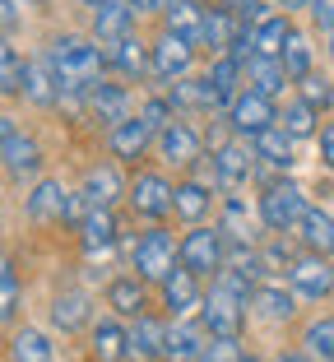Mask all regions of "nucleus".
Here are the masks:
<instances>
[{
    "label": "nucleus",
    "instance_id": "nucleus-19",
    "mask_svg": "<svg viewBox=\"0 0 334 362\" xmlns=\"http://www.w3.org/2000/svg\"><path fill=\"white\" fill-rule=\"evenodd\" d=\"M23 98L28 103H37V107H52V103H61V79H56V65L47 61H28V79H23Z\"/></svg>",
    "mask_w": 334,
    "mask_h": 362
},
{
    "label": "nucleus",
    "instance_id": "nucleus-20",
    "mask_svg": "<svg viewBox=\"0 0 334 362\" xmlns=\"http://www.w3.org/2000/svg\"><path fill=\"white\" fill-rule=\"evenodd\" d=\"M79 237H84V251H88V256H97V251H107V246L117 242V218H112L107 204H93V209L84 214Z\"/></svg>",
    "mask_w": 334,
    "mask_h": 362
},
{
    "label": "nucleus",
    "instance_id": "nucleus-38",
    "mask_svg": "<svg viewBox=\"0 0 334 362\" xmlns=\"http://www.w3.org/2000/svg\"><path fill=\"white\" fill-rule=\"evenodd\" d=\"M302 344H306V353H311V358L334 362V320L330 316H325V320H311V325H306V334H302Z\"/></svg>",
    "mask_w": 334,
    "mask_h": 362
},
{
    "label": "nucleus",
    "instance_id": "nucleus-4",
    "mask_svg": "<svg viewBox=\"0 0 334 362\" xmlns=\"http://www.w3.org/2000/svg\"><path fill=\"white\" fill-rule=\"evenodd\" d=\"M200 320H205L209 334H232V339H237L241 325H246V298H241L237 288H227V284L214 279L205 307H200Z\"/></svg>",
    "mask_w": 334,
    "mask_h": 362
},
{
    "label": "nucleus",
    "instance_id": "nucleus-17",
    "mask_svg": "<svg viewBox=\"0 0 334 362\" xmlns=\"http://www.w3.org/2000/svg\"><path fill=\"white\" fill-rule=\"evenodd\" d=\"M153 135H158V130H153L144 117H126L121 126H112V153L126 158V163H135V158H144V149H149Z\"/></svg>",
    "mask_w": 334,
    "mask_h": 362
},
{
    "label": "nucleus",
    "instance_id": "nucleus-5",
    "mask_svg": "<svg viewBox=\"0 0 334 362\" xmlns=\"http://www.w3.org/2000/svg\"><path fill=\"white\" fill-rule=\"evenodd\" d=\"M288 279H292V293H297V298L321 302V298H330V288H334V265H330V256L311 251V256L288 265Z\"/></svg>",
    "mask_w": 334,
    "mask_h": 362
},
{
    "label": "nucleus",
    "instance_id": "nucleus-10",
    "mask_svg": "<svg viewBox=\"0 0 334 362\" xmlns=\"http://www.w3.org/2000/svg\"><path fill=\"white\" fill-rule=\"evenodd\" d=\"M172 200H177V186H167L158 172H144L130 186V209L144 214V218H162V214L172 209Z\"/></svg>",
    "mask_w": 334,
    "mask_h": 362
},
{
    "label": "nucleus",
    "instance_id": "nucleus-31",
    "mask_svg": "<svg viewBox=\"0 0 334 362\" xmlns=\"http://www.w3.org/2000/svg\"><path fill=\"white\" fill-rule=\"evenodd\" d=\"M302 242H306V251L334 256V218L325 209H306V218H302Z\"/></svg>",
    "mask_w": 334,
    "mask_h": 362
},
{
    "label": "nucleus",
    "instance_id": "nucleus-23",
    "mask_svg": "<svg viewBox=\"0 0 334 362\" xmlns=\"http://www.w3.org/2000/svg\"><path fill=\"white\" fill-rule=\"evenodd\" d=\"M162 23L167 33H181L200 47V28H205V10L195 5V0H167V10H162Z\"/></svg>",
    "mask_w": 334,
    "mask_h": 362
},
{
    "label": "nucleus",
    "instance_id": "nucleus-6",
    "mask_svg": "<svg viewBox=\"0 0 334 362\" xmlns=\"http://www.w3.org/2000/svg\"><path fill=\"white\" fill-rule=\"evenodd\" d=\"M227 251H223V228H195L181 242V265L195 274H209V269H223Z\"/></svg>",
    "mask_w": 334,
    "mask_h": 362
},
{
    "label": "nucleus",
    "instance_id": "nucleus-51",
    "mask_svg": "<svg viewBox=\"0 0 334 362\" xmlns=\"http://www.w3.org/2000/svg\"><path fill=\"white\" fill-rule=\"evenodd\" d=\"M283 10H302V5H311V0H279Z\"/></svg>",
    "mask_w": 334,
    "mask_h": 362
},
{
    "label": "nucleus",
    "instance_id": "nucleus-35",
    "mask_svg": "<svg viewBox=\"0 0 334 362\" xmlns=\"http://www.w3.org/2000/svg\"><path fill=\"white\" fill-rule=\"evenodd\" d=\"M10 362H56V353L42 330H19L10 339Z\"/></svg>",
    "mask_w": 334,
    "mask_h": 362
},
{
    "label": "nucleus",
    "instance_id": "nucleus-34",
    "mask_svg": "<svg viewBox=\"0 0 334 362\" xmlns=\"http://www.w3.org/2000/svg\"><path fill=\"white\" fill-rule=\"evenodd\" d=\"M107 307L117 311V316H144V284H135V279H117V284L107 288Z\"/></svg>",
    "mask_w": 334,
    "mask_h": 362
},
{
    "label": "nucleus",
    "instance_id": "nucleus-41",
    "mask_svg": "<svg viewBox=\"0 0 334 362\" xmlns=\"http://www.w3.org/2000/svg\"><path fill=\"white\" fill-rule=\"evenodd\" d=\"M283 130H288L292 139H302V135H311L316 130V107L306 103V98H297V103L283 112Z\"/></svg>",
    "mask_w": 334,
    "mask_h": 362
},
{
    "label": "nucleus",
    "instance_id": "nucleus-2",
    "mask_svg": "<svg viewBox=\"0 0 334 362\" xmlns=\"http://www.w3.org/2000/svg\"><path fill=\"white\" fill-rule=\"evenodd\" d=\"M177 265H181V242H172L167 228H149V233L135 242V274H140V279L162 284Z\"/></svg>",
    "mask_w": 334,
    "mask_h": 362
},
{
    "label": "nucleus",
    "instance_id": "nucleus-28",
    "mask_svg": "<svg viewBox=\"0 0 334 362\" xmlns=\"http://www.w3.org/2000/svg\"><path fill=\"white\" fill-rule=\"evenodd\" d=\"M121 191H126V186H121L117 168H88L84 186H79V195H84L88 204H107V209H112V200H117Z\"/></svg>",
    "mask_w": 334,
    "mask_h": 362
},
{
    "label": "nucleus",
    "instance_id": "nucleus-52",
    "mask_svg": "<svg viewBox=\"0 0 334 362\" xmlns=\"http://www.w3.org/2000/svg\"><path fill=\"white\" fill-rule=\"evenodd\" d=\"M325 52H330V56H334V28H330V33H325Z\"/></svg>",
    "mask_w": 334,
    "mask_h": 362
},
{
    "label": "nucleus",
    "instance_id": "nucleus-54",
    "mask_svg": "<svg viewBox=\"0 0 334 362\" xmlns=\"http://www.w3.org/2000/svg\"><path fill=\"white\" fill-rule=\"evenodd\" d=\"M23 5H47V0H23Z\"/></svg>",
    "mask_w": 334,
    "mask_h": 362
},
{
    "label": "nucleus",
    "instance_id": "nucleus-27",
    "mask_svg": "<svg viewBox=\"0 0 334 362\" xmlns=\"http://www.w3.org/2000/svg\"><path fill=\"white\" fill-rule=\"evenodd\" d=\"M241 75H246V65H241L237 56H218V61L209 65V84H214V93H218V107L237 103V79Z\"/></svg>",
    "mask_w": 334,
    "mask_h": 362
},
{
    "label": "nucleus",
    "instance_id": "nucleus-1",
    "mask_svg": "<svg viewBox=\"0 0 334 362\" xmlns=\"http://www.w3.org/2000/svg\"><path fill=\"white\" fill-rule=\"evenodd\" d=\"M47 61L56 65V79H61V98H79L97 84L102 65H107V52H97L88 37H56L47 47Z\"/></svg>",
    "mask_w": 334,
    "mask_h": 362
},
{
    "label": "nucleus",
    "instance_id": "nucleus-45",
    "mask_svg": "<svg viewBox=\"0 0 334 362\" xmlns=\"http://www.w3.org/2000/svg\"><path fill=\"white\" fill-rule=\"evenodd\" d=\"M223 5L237 14V19H256V23H265V5H260V0H223Z\"/></svg>",
    "mask_w": 334,
    "mask_h": 362
},
{
    "label": "nucleus",
    "instance_id": "nucleus-43",
    "mask_svg": "<svg viewBox=\"0 0 334 362\" xmlns=\"http://www.w3.org/2000/svg\"><path fill=\"white\" fill-rule=\"evenodd\" d=\"M297 88H302V98H306L311 107H330V103H334V84H330L325 75H316V70L297 79Z\"/></svg>",
    "mask_w": 334,
    "mask_h": 362
},
{
    "label": "nucleus",
    "instance_id": "nucleus-49",
    "mask_svg": "<svg viewBox=\"0 0 334 362\" xmlns=\"http://www.w3.org/2000/svg\"><path fill=\"white\" fill-rule=\"evenodd\" d=\"M14 23H19V0H5V33H14Z\"/></svg>",
    "mask_w": 334,
    "mask_h": 362
},
{
    "label": "nucleus",
    "instance_id": "nucleus-13",
    "mask_svg": "<svg viewBox=\"0 0 334 362\" xmlns=\"http://www.w3.org/2000/svg\"><path fill=\"white\" fill-rule=\"evenodd\" d=\"M84 98H88L93 121H102V126H121V121L130 117V93H126V84H107V79H97Z\"/></svg>",
    "mask_w": 334,
    "mask_h": 362
},
{
    "label": "nucleus",
    "instance_id": "nucleus-7",
    "mask_svg": "<svg viewBox=\"0 0 334 362\" xmlns=\"http://www.w3.org/2000/svg\"><path fill=\"white\" fill-rule=\"evenodd\" d=\"M227 121H232V130H237V135H251V139H256L260 130H270L279 117H274L270 93H260V88H246V93H237V103L227 107Z\"/></svg>",
    "mask_w": 334,
    "mask_h": 362
},
{
    "label": "nucleus",
    "instance_id": "nucleus-22",
    "mask_svg": "<svg viewBox=\"0 0 334 362\" xmlns=\"http://www.w3.org/2000/svg\"><path fill=\"white\" fill-rule=\"evenodd\" d=\"M172 209L181 214L186 223H200V218H209V209H214V191H209L205 181H181Z\"/></svg>",
    "mask_w": 334,
    "mask_h": 362
},
{
    "label": "nucleus",
    "instance_id": "nucleus-53",
    "mask_svg": "<svg viewBox=\"0 0 334 362\" xmlns=\"http://www.w3.org/2000/svg\"><path fill=\"white\" fill-rule=\"evenodd\" d=\"M84 5H88V10H97V5H102V0H84Z\"/></svg>",
    "mask_w": 334,
    "mask_h": 362
},
{
    "label": "nucleus",
    "instance_id": "nucleus-15",
    "mask_svg": "<svg viewBox=\"0 0 334 362\" xmlns=\"http://www.w3.org/2000/svg\"><path fill=\"white\" fill-rule=\"evenodd\" d=\"M200 130H191L186 121H172L167 130H158V153L167 163H177V168H186V163H195L200 158Z\"/></svg>",
    "mask_w": 334,
    "mask_h": 362
},
{
    "label": "nucleus",
    "instance_id": "nucleus-50",
    "mask_svg": "<svg viewBox=\"0 0 334 362\" xmlns=\"http://www.w3.org/2000/svg\"><path fill=\"white\" fill-rule=\"evenodd\" d=\"M274 362H316V358H311V353H279Z\"/></svg>",
    "mask_w": 334,
    "mask_h": 362
},
{
    "label": "nucleus",
    "instance_id": "nucleus-33",
    "mask_svg": "<svg viewBox=\"0 0 334 362\" xmlns=\"http://www.w3.org/2000/svg\"><path fill=\"white\" fill-rule=\"evenodd\" d=\"M288 37H292V23H288V14H274V19L256 23V56H283Z\"/></svg>",
    "mask_w": 334,
    "mask_h": 362
},
{
    "label": "nucleus",
    "instance_id": "nucleus-11",
    "mask_svg": "<svg viewBox=\"0 0 334 362\" xmlns=\"http://www.w3.org/2000/svg\"><path fill=\"white\" fill-rule=\"evenodd\" d=\"M162 358L167 362H200L205 358V320L195 325V320L177 316L167 325V339H162Z\"/></svg>",
    "mask_w": 334,
    "mask_h": 362
},
{
    "label": "nucleus",
    "instance_id": "nucleus-26",
    "mask_svg": "<svg viewBox=\"0 0 334 362\" xmlns=\"http://www.w3.org/2000/svg\"><path fill=\"white\" fill-rule=\"evenodd\" d=\"M52 325L61 334H75L88 325V293H61L52 302Z\"/></svg>",
    "mask_w": 334,
    "mask_h": 362
},
{
    "label": "nucleus",
    "instance_id": "nucleus-29",
    "mask_svg": "<svg viewBox=\"0 0 334 362\" xmlns=\"http://www.w3.org/2000/svg\"><path fill=\"white\" fill-rule=\"evenodd\" d=\"M237 14L227 10V5H218V10H205V28H200V42L214 47V52H223V47H232V37H237Z\"/></svg>",
    "mask_w": 334,
    "mask_h": 362
},
{
    "label": "nucleus",
    "instance_id": "nucleus-42",
    "mask_svg": "<svg viewBox=\"0 0 334 362\" xmlns=\"http://www.w3.org/2000/svg\"><path fill=\"white\" fill-rule=\"evenodd\" d=\"M0 316L5 320L19 316V274H14V260H5V269H0Z\"/></svg>",
    "mask_w": 334,
    "mask_h": 362
},
{
    "label": "nucleus",
    "instance_id": "nucleus-40",
    "mask_svg": "<svg viewBox=\"0 0 334 362\" xmlns=\"http://www.w3.org/2000/svg\"><path fill=\"white\" fill-rule=\"evenodd\" d=\"M283 65H288L292 79L311 75V42H306L302 33H292V37H288V47H283Z\"/></svg>",
    "mask_w": 334,
    "mask_h": 362
},
{
    "label": "nucleus",
    "instance_id": "nucleus-36",
    "mask_svg": "<svg viewBox=\"0 0 334 362\" xmlns=\"http://www.w3.org/2000/svg\"><path fill=\"white\" fill-rule=\"evenodd\" d=\"M256 307H260V316L265 320H288L292 311V293L283 284H265V288H256Z\"/></svg>",
    "mask_w": 334,
    "mask_h": 362
},
{
    "label": "nucleus",
    "instance_id": "nucleus-37",
    "mask_svg": "<svg viewBox=\"0 0 334 362\" xmlns=\"http://www.w3.org/2000/svg\"><path fill=\"white\" fill-rule=\"evenodd\" d=\"M23 79H28V65L19 61V47L5 42L0 47V88L14 98V93H23Z\"/></svg>",
    "mask_w": 334,
    "mask_h": 362
},
{
    "label": "nucleus",
    "instance_id": "nucleus-14",
    "mask_svg": "<svg viewBox=\"0 0 334 362\" xmlns=\"http://www.w3.org/2000/svg\"><path fill=\"white\" fill-rule=\"evenodd\" d=\"M23 209H28L32 223H61L65 214H70V191H65L61 181H37Z\"/></svg>",
    "mask_w": 334,
    "mask_h": 362
},
{
    "label": "nucleus",
    "instance_id": "nucleus-47",
    "mask_svg": "<svg viewBox=\"0 0 334 362\" xmlns=\"http://www.w3.org/2000/svg\"><path fill=\"white\" fill-rule=\"evenodd\" d=\"M321 158H325V168L334 172V121L321 130Z\"/></svg>",
    "mask_w": 334,
    "mask_h": 362
},
{
    "label": "nucleus",
    "instance_id": "nucleus-12",
    "mask_svg": "<svg viewBox=\"0 0 334 362\" xmlns=\"http://www.w3.org/2000/svg\"><path fill=\"white\" fill-rule=\"evenodd\" d=\"M162 302H167V311L172 316H191V311L205 307V298H200V274L186 265H177L172 274L162 279Z\"/></svg>",
    "mask_w": 334,
    "mask_h": 362
},
{
    "label": "nucleus",
    "instance_id": "nucleus-8",
    "mask_svg": "<svg viewBox=\"0 0 334 362\" xmlns=\"http://www.w3.org/2000/svg\"><path fill=\"white\" fill-rule=\"evenodd\" d=\"M153 52V75L158 79H186V70H191V61H195V42L191 37H181V33H167L162 28V37L149 47Z\"/></svg>",
    "mask_w": 334,
    "mask_h": 362
},
{
    "label": "nucleus",
    "instance_id": "nucleus-32",
    "mask_svg": "<svg viewBox=\"0 0 334 362\" xmlns=\"http://www.w3.org/2000/svg\"><path fill=\"white\" fill-rule=\"evenodd\" d=\"M256 153L270 163V168H288V163H292V135L283 126L260 130V135H256Z\"/></svg>",
    "mask_w": 334,
    "mask_h": 362
},
{
    "label": "nucleus",
    "instance_id": "nucleus-56",
    "mask_svg": "<svg viewBox=\"0 0 334 362\" xmlns=\"http://www.w3.org/2000/svg\"><path fill=\"white\" fill-rule=\"evenodd\" d=\"M200 362H209V358H200Z\"/></svg>",
    "mask_w": 334,
    "mask_h": 362
},
{
    "label": "nucleus",
    "instance_id": "nucleus-24",
    "mask_svg": "<svg viewBox=\"0 0 334 362\" xmlns=\"http://www.w3.org/2000/svg\"><path fill=\"white\" fill-rule=\"evenodd\" d=\"M93 358L97 362L130 358V330H121L117 320H97V325H93Z\"/></svg>",
    "mask_w": 334,
    "mask_h": 362
},
{
    "label": "nucleus",
    "instance_id": "nucleus-9",
    "mask_svg": "<svg viewBox=\"0 0 334 362\" xmlns=\"http://www.w3.org/2000/svg\"><path fill=\"white\" fill-rule=\"evenodd\" d=\"M0 135H5V168H10V177H37V168H42L37 139L19 135L10 117H0Z\"/></svg>",
    "mask_w": 334,
    "mask_h": 362
},
{
    "label": "nucleus",
    "instance_id": "nucleus-48",
    "mask_svg": "<svg viewBox=\"0 0 334 362\" xmlns=\"http://www.w3.org/2000/svg\"><path fill=\"white\" fill-rule=\"evenodd\" d=\"M126 5L135 14H162V10H167V0H126Z\"/></svg>",
    "mask_w": 334,
    "mask_h": 362
},
{
    "label": "nucleus",
    "instance_id": "nucleus-30",
    "mask_svg": "<svg viewBox=\"0 0 334 362\" xmlns=\"http://www.w3.org/2000/svg\"><path fill=\"white\" fill-rule=\"evenodd\" d=\"M214 168H218V186H241L251 177V153L241 144H223L214 153Z\"/></svg>",
    "mask_w": 334,
    "mask_h": 362
},
{
    "label": "nucleus",
    "instance_id": "nucleus-55",
    "mask_svg": "<svg viewBox=\"0 0 334 362\" xmlns=\"http://www.w3.org/2000/svg\"><path fill=\"white\" fill-rule=\"evenodd\" d=\"M241 362H260V358H241Z\"/></svg>",
    "mask_w": 334,
    "mask_h": 362
},
{
    "label": "nucleus",
    "instance_id": "nucleus-25",
    "mask_svg": "<svg viewBox=\"0 0 334 362\" xmlns=\"http://www.w3.org/2000/svg\"><path fill=\"white\" fill-rule=\"evenodd\" d=\"M246 79L260 88V93L274 98L292 75H288V65H283V56H251V61H246Z\"/></svg>",
    "mask_w": 334,
    "mask_h": 362
},
{
    "label": "nucleus",
    "instance_id": "nucleus-16",
    "mask_svg": "<svg viewBox=\"0 0 334 362\" xmlns=\"http://www.w3.org/2000/svg\"><path fill=\"white\" fill-rule=\"evenodd\" d=\"M107 65L112 70H121L126 79H140L144 70H153V52L140 42V37H117V42H107Z\"/></svg>",
    "mask_w": 334,
    "mask_h": 362
},
{
    "label": "nucleus",
    "instance_id": "nucleus-18",
    "mask_svg": "<svg viewBox=\"0 0 334 362\" xmlns=\"http://www.w3.org/2000/svg\"><path fill=\"white\" fill-rule=\"evenodd\" d=\"M130 23H135V10H130L126 0H102L93 10V37L97 42H117V37H126Z\"/></svg>",
    "mask_w": 334,
    "mask_h": 362
},
{
    "label": "nucleus",
    "instance_id": "nucleus-46",
    "mask_svg": "<svg viewBox=\"0 0 334 362\" xmlns=\"http://www.w3.org/2000/svg\"><path fill=\"white\" fill-rule=\"evenodd\" d=\"M311 19L321 23L325 33H330V28H334V0H311Z\"/></svg>",
    "mask_w": 334,
    "mask_h": 362
},
{
    "label": "nucleus",
    "instance_id": "nucleus-39",
    "mask_svg": "<svg viewBox=\"0 0 334 362\" xmlns=\"http://www.w3.org/2000/svg\"><path fill=\"white\" fill-rule=\"evenodd\" d=\"M218 228H223L227 242H237V246H241V242H251V214H246V204H241L237 195L223 204V223H218Z\"/></svg>",
    "mask_w": 334,
    "mask_h": 362
},
{
    "label": "nucleus",
    "instance_id": "nucleus-44",
    "mask_svg": "<svg viewBox=\"0 0 334 362\" xmlns=\"http://www.w3.org/2000/svg\"><path fill=\"white\" fill-rule=\"evenodd\" d=\"M140 117H144V121H149V126H153V130H167V126H172V121H167V117H172V98H153V103H149V107H144Z\"/></svg>",
    "mask_w": 334,
    "mask_h": 362
},
{
    "label": "nucleus",
    "instance_id": "nucleus-21",
    "mask_svg": "<svg viewBox=\"0 0 334 362\" xmlns=\"http://www.w3.org/2000/svg\"><path fill=\"white\" fill-rule=\"evenodd\" d=\"M162 339H167V325H158L149 316H135V325H130V358L135 362L162 358Z\"/></svg>",
    "mask_w": 334,
    "mask_h": 362
},
{
    "label": "nucleus",
    "instance_id": "nucleus-3",
    "mask_svg": "<svg viewBox=\"0 0 334 362\" xmlns=\"http://www.w3.org/2000/svg\"><path fill=\"white\" fill-rule=\"evenodd\" d=\"M306 209H311V204H306L302 186H292V181H274V186H265V195H260V218H265L274 233L302 228Z\"/></svg>",
    "mask_w": 334,
    "mask_h": 362
}]
</instances>
